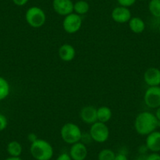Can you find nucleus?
Instances as JSON below:
<instances>
[{
  "label": "nucleus",
  "instance_id": "f704fd0d",
  "mask_svg": "<svg viewBox=\"0 0 160 160\" xmlns=\"http://www.w3.org/2000/svg\"><path fill=\"white\" fill-rule=\"evenodd\" d=\"M141 1H148V0H141Z\"/></svg>",
  "mask_w": 160,
  "mask_h": 160
},
{
  "label": "nucleus",
  "instance_id": "dca6fc26",
  "mask_svg": "<svg viewBox=\"0 0 160 160\" xmlns=\"http://www.w3.org/2000/svg\"><path fill=\"white\" fill-rule=\"evenodd\" d=\"M98 122L107 123L109 122L112 117V111L108 106H101L97 110Z\"/></svg>",
  "mask_w": 160,
  "mask_h": 160
},
{
  "label": "nucleus",
  "instance_id": "393cba45",
  "mask_svg": "<svg viewBox=\"0 0 160 160\" xmlns=\"http://www.w3.org/2000/svg\"><path fill=\"white\" fill-rule=\"evenodd\" d=\"M56 160H72V158H71L69 153L67 152H63V153L60 154L58 156V158H56Z\"/></svg>",
  "mask_w": 160,
  "mask_h": 160
},
{
  "label": "nucleus",
  "instance_id": "bb28decb",
  "mask_svg": "<svg viewBox=\"0 0 160 160\" xmlns=\"http://www.w3.org/2000/svg\"><path fill=\"white\" fill-rule=\"evenodd\" d=\"M12 1L18 7H23L28 2L29 0H12Z\"/></svg>",
  "mask_w": 160,
  "mask_h": 160
},
{
  "label": "nucleus",
  "instance_id": "2f4dec72",
  "mask_svg": "<svg viewBox=\"0 0 160 160\" xmlns=\"http://www.w3.org/2000/svg\"><path fill=\"white\" fill-rule=\"evenodd\" d=\"M4 160H22V158H21V157H12L10 156L8 158H7Z\"/></svg>",
  "mask_w": 160,
  "mask_h": 160
},
{
  "label": "nucleus",
  "instance_id": "b1692460",
  "mask_svg": "<svg viewBox=\"0 0 160 160\" xmlns=\"http://www.w3.org/2000/svg\"><path fill=\"white\" fill-rule=\"evenodd\" d=\"M114 160H128V157H127V153H125L124 152H119L115 154Z\"/></svg>",
  "mask_w": 160,
  "mask_h": 160
},
{
  "label": "nucleus",
  "instance_id": "f3484780",
  "mask_svg": "<svg viewBox=\"0 0 160 160\" xmlns=\"http://www.w3.org/2000/svg\"><path fill=\"white\" fill-rule=\"evenodd\" d=\"M7 151L10 156L20 157L22 154L23 147L19 141H12L7 144Z\"/></svg>",
  "mask_w": 160,
  "mask_h": 160
},
{
  "label": "nucleus",
  "instance_id": "ddd939ff",
  "mask_svg": "<svg viewBox=\"0 0 160 160\" xmlns=\"http://www.w3.org/2000/svg\"><path fill=\"white\" fill-rule=\"evenodd\" d=\"M145 145L148 151L152 152H160V131L155 130L146 136Z\"/></svg>",
  "mask_w": 160,
  "mask_h": 160
},
{
  "label": "nucleus",
  "instance_id": "2eb2a0df",
  "mask_svg": "<svg viewBox=\"0 0 160 160\" xmlns=\"http://www.w3.org/2000/svg\"><path fill=\"white\" fill-rule=\"evenodd\" d=\"M128 25L130 31L135 34H141L145 30V23L139 17H132Z\"/></svg>",
  "mask_w": 160,
  "mask_h": 160
},
{
  "label": "nucleus",
  "instance_id": "f257e3e1",
  "mask_svg": "<svg viewBox=\"0 0 160 160\" xmlns=\"http://www.w3.org/2000/svg\"><path fill=\"white\" fill-rule=\"evenodd\" d=\"M158 127V120L155 114L150 112H142L138 114L134 120V129L141 136H147L156 130Z\"/></svg>",
  "mask_w": 160,
  "mask_h": 160
},
{
  "label": "nucleus",
  "instance_id": "4468645a",
  "mask_svg": "<svg viewBox=\"0 0 160 160\" xmlns=\"http://www.w3.org/2000/svg\"><path fill=\"white\" fill-rule=\"evenodd\" d=\"M76 51L75 47L71 44H63L58 50V56L61 61L64 62H70L75 58Z\"/></svg>",
  "mask_w": 160,
  "mask_h": 160
},
{
  "label": "nucleus",
  "instance_id": "423d86ee",
  "mask_svg": "<svg viewBox=\"0 0 160 160\" xmlns=\"http://www.w3.org/2000/svg\"><path fill=\"white\" fill-rule=\"evenodd\" d=\"M82 19L81 16L75 13H72L64 18L62 22L63 28L68 34H75L81 29Z\"/></svg>",
  "mask_w": 160,
  "mask_h": 160
},
{
  "label": "nucleus",
  "instance_id": "f8f14e48",
  "mask_svg": "<svg viewBox=\"0 0 160 160\" xmlns=\"http://www.w3.org/2000/svg\"><path fill=\"white\" fill-rule=\"evenodd\" d=\"M144 81L148 87L160 85V70L157 68H149L144 74Z\"/></svg>",
  "mask_w": 160,
  "mask_h": 160
},
{
  "label": "nucleus",
  "instance_id": "6e6552de",
  "mask_svg": "<svg viewBox=\"0 0 160 160\" xmlns=\"http://www.w3.org/2000/svg\"><path fill=\"white\" fill-rule=\"evenodd\" d=\"M52 7L60 16L65 17L74 12V2L72 0H53Z\"/></svg>",
  "mask_w": 160,
  "mask_h": 160
},
{
  "label": "nucleus",
  "instance_id": "72a5a7b5",
  "mask_svg": "<svg viewBox=\"0 0 160 160\" xmlns=\"http://www.w3.org/2000/svg\"><path fill=\"white\" fill-rule=\"evenodd\" d=\"M86 1H87V2H88V1H91V0H86Z\"/></svg>",
  "mask_w": 160,
  "mask_h": 160
},
{
  "label": "nucleus",
  "instance_id": "7ed1b4c3",
  "mask_svg": "<svg viewBox=\"0 0 160 160\" xmlns=\"http://www.w3.org/2000/svg\"><path fill=\"white\" fill-rule=\"evenodd\" d=\"M82 135V132L80 127L74 122H67L64 124L61 129V139L70 145L79 142Z\"/></svg>",
  "mask_w": 160,
  "mask_h": 160
},
{
  "label": "nucleus",
  "instance_id": "4be33fe9",
  "mask_svg": "<svg viewBox=\"0 0 160 160\" xmlns=\"http://www.w3.org/2000/svg\"><path fill=\"white\" fill-rule=\"evenodd\" d=\"M117 2H118V5L121 6V7L129 8V7H132L136 3L137 0H117Z\"/></svg>",
  "mask_w": 160,
  "mask_h": 160
},
{
  "label": "nucleus",
  "instance_id": "0eeeda50",
  "mask_svg": "<svg viewBox=\"0 0 160 160\" xmlns=\"http://www.w3.org/2000/svg\"><path fill=\"white\" fill-rule=\"evenodd\" d=\"M144 101L146 105L152 109L160 106V87H149L144 95Z\"/></svg>",
  "mask_w": 160,
  "mask_h": 160
},
{
  "label": "nucleus",
  "instance_id": "c756f323",
  "mask_svg": "<svg viewBox=\"0 0 160 160\" xmlns=\"http://www.w3.org/2000/svg\"><path fill=\"white\" fill-rule=\"evenodd\" d=\"M155 117H156V118H157V119H158V121H160V106L156 108V111H155Z\"/></svg>",
  "mask_w": 160,
  "mask_h": 160
},
{
  "label": "nucleus",
  "instance_id": "1a4fd4ad",
  "mask_svg": "<svg viewBox=\"0 0 160 160\" xmlns=\"http://www.w3.org/2000/svg\"><path fill=\"white\" fill-rule=\"evenodd\" d=\"M111 16L112 19L115 22L118 24H124V23H128L129 21L131 19L132 13L130 9L127 7L118 6L113 9Z\"/></svg>",
  "mask_w": 160,
  "mask_h": 160
},
{
  "label": "nucleus",
  "instance_id": "20e7f679",
  "mask_svg": "<svg viewBox=\"0 0 160 160\" xmlns=\"http://www.w3.org/2000/svg\"><path fill=\"white\" fill-rule=\"evenodd\" d=\"M25 20L30 27L39 28L45 24L47 21V15L42 8L38 7H32L26 11Z\"/></svg>",
  "mask_w": 160,
  "mask_h": 160
},
{
  "label": "nucleus",
  "instance_id": "473e14b6",
  "mask_svg": "<svg viewBox=\"0 0 160 160\" xmlns=\"http://www.w3.org/2000/svg\"><path fill=\"white\" fill-rule=\"evenodd\" d=\"M158 32H159V34H160V24L159 26H158Z\"/></svg>",
  "mask_w": 160,
  "mask_h": 160
},
{
  "label": "nucleus",
  "instance_id": "6ab92c4d",
  "mask_svg": "<svg viewBox=\"0 0 160 160\" xmlns=\"http://www.w3.org/2000/svg\"><path fill=\"white\" fill-rule=\"evenodd\" d=\"M10 83L5 78L0 76V101L6 99L10 95Z\"/></svg>",
  "mask_w": 160,
  "mask_h": 160
},
{
  "label": "nucleus",
  "instance_id": "f03ea898",
  "mask_svg": "<svg viewBox=\"0 0 160 160\" xmlns=\"http://www.w3.org/2000/svg\"><path fill=\"white\" fill-rule=\"evenodd\" d=\"M30 153L35 160H50L53 156V148L47 141L38 138L31 144Z\"/></svg>",
  "mask_w": 160,
  "mask_h": 160
},
{
  "label": "nucleus",
  "instance_id": "a211bd4d",
  "mask_svg": "<svg viewBox=\"0 0 160 160\" xmlns=\"http://www.w3.org/2000/svg\"><path fill=\"white\" fill-rule=\"evenodd\" d=\"M90 10V4L86 0H78L74 3V13L82 16L87 14Z\"/></svg>",
  "mask_w": 160,
  "mask_h": 160
},
{
  "label": "nucleus",
  "instance_id": "9b49d317",
  "mask_svg": "<svg viewBox=\"0 0 160 160\" xmlns=\"http://www.w3.org/2000/svg\"><path fill=\"white\" fill-rule=\"evenodd\" d=\"M97 110H98V108H96L92 105L85 106L80 111V118L84 123L92 125L94 122H98Z\"/></svg>",
  "mask_w": 160,
  "mask_h": 160
},
{
  "label": "nucleus",
  "instance_id": "c85d7f7f",
  "mask_svg": "<svg viewBox=\"0 0 160 160\" xmlns=\"http://www.w3.org/2000/svg\"><path fill=\"white\" fill-rule=\"evenodd\" d=\"M148 151V149L147 146H146L145 144L141 145L139 147V148H138V152H139L140 155H145V154L147 153Z\"/></svg>",
  "mask_w": 160,
  "mask_h": 160
},
{
  "label": "nucleus",
  "instance_id": "9d476101",
  "mask_svg": "<svg viewBox=\"0 0 160 160\" xmlns=\"http://www.w3.org/2000/svg\"><path fill=\"white\" fill-rule=\"evenodd\" d=\"M69 155L72 160H85L88 155L87 145L81 141L72 144Z\"/></svg>",
  "mask_w": 160,
  "mask_h": 160
},
{
  "label": "nucleus",
  "instance_id": "412c9836",
  "mask_svg": "<svg viewBox=\"0 0 160 160\" xmlns=\"http://www.w3.org/2000/svg\"><path fill=\"white\" fill-rule=\"evenodd\" d=\"M115 157V153L114 151L109 148L102 149L98 155V160H114Z\"/></svg>",
  "mask_w": 160,
  "mask_h": 160
},
{
  "label": "nucleus",
  "instance_id": "aec40b11",
  "mask_svg": "<svg viewBox=\"0 0 160 160\" xmlns=\"http://www.w3.org/2000/svg\"><path fill=\"white\" fill-rule=\"evenodd\" d=\"M148 10L154 18H160V0H150Z\"/></svg>",
  "mask_w": 160,
  "mask_h": 160
},
{
  "label": "nucleus",
  "instance_id": "a878e982",
  "mask_svg": "<svg viewBox=\"0 0 160 160\" xmlns=\"http://www.w3.org/2000/svg\"><path fill=\"white\" fill-rule=\"evenodd\" d=\"M147 160H160V155L157 152H152L147 155Z\"/></svg>",
  "mask_w": 160,
  "mask_h": 160
},
{
  "label": "nucleus",
  "instance_id": "cd10ccee",
  "mask_svg": "<svg viewBox=\"0 0 160 160\" xmlns=\"http://www.w3.org/2000/svg\"><path fill=\"white\" fill-rule=\"evenodd\" d=\"M27 139H28V141L29 142L32 144V143H33L34 141H36V140L38 139V138H37V135L35 134V133H30L28 134Z\"/></svg>",
  "mask_w": 160,
  "mask_h": 160
},
{
  "label": "nucleus",
  "instance_id": "7c9ffc66",
  "mask_svg": "<svg viewBox=\"0 0 160 160\" xmlns=\"http://www.w3.org/2000/svg\"><path fill=\"white\" fill-rule=\"evenodd\" d=\"M136 160H147V155H140Z\"/></svg>",
  "mask_w": 160,
  "mask_h": 160
},
{
  "label": "nucleus",
  "instance_id": "39448f33",
  "mask_svg": "<svg viewBox=\"0 0 160 160\" xmlns=\"http://www.w3.org/2000/svg\"><path fill=\"white\" fill-rule=\"evenodd\" d=\"M89 133H90L93 141L102 144L108 140L110 131H109V128L106 125V123H103V122L98 121L90 125Z\"/></svg>",
  "mask_w": 160,
  "mask_h": 160
},
{
  "label": "nucleus",
  "instance_id": "5701e85b",
  "mask_svg": "<svg viewBox=\"0 0 160 160\" xmlns=\"http://www.w3.org/2000/svg\"><path fill=\"white\" fill-rule=\"evenodd\" d=\"M8 126V120L7 118L2 114H0V132L6 130Z\"/></svg>",
  "mask_w": 160,
  "mask_h": 160
}]
</instances>
